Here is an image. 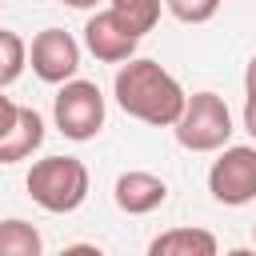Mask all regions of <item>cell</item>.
I'll return each instance as SVG.
<instances>
[{
    "instance_id": "obj_1",
    "label": "cell",
    "mask_w": 256,
    "mask_h": 256,
    "mask_svg": "<svg viewBox=\"0 0 256 256\" xmlns=\"http://www.w3.org/2000/svg\"><path fill=\"white\" fill-rule=\"evenodd\" d=\"M112 92H116V104L128 116H136V120H144L152 128H172L180 120V112H184V100H188L180 80L164 64H156L148 56L124 60L116 80H112Z\"/></svg>"
},
{
    "instance_id": "obj_2",
    "label": "cell",
    "mask_w": 256,
    "mask_h": 256,
    "mask_svg": "<svg viewBox=\"0 0 256 256\" xmlns=\"http://www.w3.org/2000/svg\"><path fill=\"white\" fill-rule=\"evenodd\" d=\"M28 196L44 212H76L88 200V168L76 156H44L28 168Z\"/></svg>"
},
{
    "instance_id": "obj_3",
    "label": "cell",
    "mask_w": 256,
    "mask_h": 256,
    "mask_svg": "<svg viewBox=\"0 0 256 256\" xmlns=\"http://www.w3.org/2000/svg\"><path fill=\"white\" fill-rule=\"evenodd\" d=\"M180 148L188 152H220L228 140H232V112L224 104V96L216 92H192L184 100V112L180 120L172 124Z\"/></svg>"
},
{
    "instance_id": "obj_4",
    "label": "cell",
    "mask_w": 256,
    "mask_h": 256,
    "mask_svg": "<svg viewBox=\"0 0 256 256\" xmlns=\"http://www.w3.org/2000/svg\"><path fill=\"white\" fill-rule=\"evenodd\" d=\"M208 192L224 208H244L256 200V148L252 144H224L208 168Z\"/></svg>"
},
{
    "instance_id": "obj_5",
    "label": "cell",
    "mask_w": 256,
    "mask_h": 256,
    "mask_svg": "<svg viewBox=\"0 0 256 256\" xmlns=\"http://www.w3.org/2000/svg\"><path fill=\"white\" fill-rule=\"evenodd\" d=\"M52 120L68 140H92L104 128V96L92 80H64L52 100Z\"/></svg>"
},
{
    "instance_id": "obj_6",
    "label": "cell",
    "mask_w": 256,
    "mask_h": 256,
    "mask_svg": "<svg viewBox=\"0 0 256 256\" xmlns=\"http://www.w3.org/2000/svg\"><path fill=\"white\" fill-rule=\"evenodd\" d=\"M28 64L44 84H64L80 72V44L64 28H44L28 48Z\"/></svg>"
},
{
    "instance_id": "obj_7",
    "label": "cell",
    "mask_w": 256,
    "mask_h": 256,
    "mask_svg": "<svg viewBox=\"0 0 256 256\" xmlns=\"http://www.w3.org/2000/svg\"><path fill=\"white\" fill-rule=\"evenodd\" d=\"M136 44H140V36H136L112 8L88 16V24H84V48H88L96 60H104V64H124V60H132V56H136Z\"/></svg>"
},
{
    "instance_id": "obj_8",
    "label": "cell",
    "mask_w": 256,
    "mask_h": 256,
    "mask_svg": "<svg viewBox=\"0 0 256 256\" xmlns=\"http://www.w3.org/2000/svg\"><path fill=\"white\" fill-rule=\"evenodd\" d=\"M112 200H116V208L128 212V216H148V212H156V208L168 200V184H164L156 172L132 168V172H120V176H116Z\"/></svg>"
},
{
    "instance_id": "obj_9",
    "label": "cell",
    "mask_w": 256,
    "mask_h": 256,
    "mask_svg": "<svg viewBox=\"0 0 256 256\" xmlns=\"http://www.w3.org/2000/svg\"><path fill=\"white\" fill-rule=\"evenodd\" d=\"M40 144H44V116H40L36 108H24V104H20V120L0 136V164L28 160Z\"/></svg>"
},
{
    "instance_id": "obj_10",
    "label": "cell",
    "mask_w": 256,
    "mask_h": 256,
    "mask_svg": "<svg viewBox=\"0 0 256 256\" xmlns=\"http://www.w3.org/2000/svg\"><path fill=\"white\" fill-rule=\"evenodd\" d=\"M216 236L204 228H168L148 244L152 256H216Z\"/></svg>"
},
{
    "instance_id": "obj_11",
    "label": "cell",
    "mask_w": 256,
    "mask_h": 256,
    "mask_svg": "<svg viewBox=\"0 0 256 256\" xmlns=\"http://www.w3.org/2000/svg\"><path fill=\"white\" fill-rule=\"evenodd\" d=\"M44 240L28 220H0V256H40Z\"/></svg>"
},
{
    "instance_id": "obj_12",
    "label": "cell",
    "mask_w": 256,
    "mask_h": 256,
    "mask_svg": "<svg viewBox=\"0 0 256 256\" xmlns=\"http://www.w3.org/2000/svg\"><path fill=\"white\" fill-rule=\"evenodd\" d=\"M136 36H144V32H152L156 28V20H160V8H164V0H112L108 4Z\"/></svg>"
},
{
    "instance_id": "obj_13",
    "label": "cell",
    "mask_w": 256,
    "mask_h": 256,
    "mask_svg": "<svg viewBox=\"0 0 256 256\" xmlns=\"http://www.w3.org/2000/svg\"><path fill=\"white\" fill-rule=\"evenodd\" d=\"M24 64H28V44H24L16 32L0 28V88L16 84L20 72H24Z\"/></svg>"
},
{
    "instance_id": "obj_14",
    "label": "cell",
    "mask_w": 256,
    "mask_h": 256,
    "mask_svg": "<svg viewBox=\"0 0 256 256\" xmlns=\"http://www.w3.org/2000/svg\"><path fill=\"white\" fill-rule=\"evenodd\" d=\"M164 8L180 24H208L220 12V0H164Z\"/></svg>"
},
{
    "instance_id": "obj_15",
    "label": "cell",
    "mask_w": 256,
    "mask_h": 256,
    "mask_svg": "<svg viewBox=\"0 0 256 256\" xmlns=\"http://www.w3.org/2000/svg\"><path fill=\"white\" fill-rule=\"evenodd\" d=\"M16 120H20V104H16L12 96H4V88H0V136H4Z\"/></svg>"
},
{
    "instance_id": "obj_16",
    "label": "cell",
    "mask_w": 256,
    "mask_h": 256,
    "mask_svg": "<svg viewBox=\"0 0 256 256\" xmlns=\"http://www.w3.org/2000/svg\"><path fill=\"white\" fill-rule=\"evenodd\" d=\"M244 128H248V136L256 140V92L244 96Z\"/></svg>"
},
{
    "instance_id": "obj_17",
    "label": "cell",
    "mask_w": 256,
    "mask_h": 256,
    "mask_svg": "<svg viewBox=\"0 0 256 256\" xmlns=\"http://www.w3.org/2000/svg\"><path fill=\"white\" fill-rule=\"evenodd\" d=\"M244 92H256V56H252L248 68H244Z\"/></svg>"
},
{
    "instance_id": "obj_18",
    "label": "cell",
    "mask_w": 256,
    "mask_h": 256,
    "mask_svg": "<svg viewBox=\"0 0 256 256\" xmlns=\"http://www.w3.org/2000/svg\"><path fill=\"white\" fill-rule=\"evenodd\" d=\"M60 4H68V8H96L100 0H60Z\"/></svg>"
},
{
    "instance_id": "obj_19",
    "label": "cell",
    "mask_w": 256,
    "mask_h": 256,
    "mask_svg": "<svg viewBox=\"0 0 256 256\" xmlns=\"http://www.w3.org/2000/svg\"><path fill=\"white\" fill-rule=\"evenodd\" d=\"M252 236H256V224H252Z\"/></svg>"
},
{
    "instance_id": "obj_20",
    "label": "cell",
    "mask_w": 256,
    "mask_h": 256,
    "mask_svg": "<svg viewBox=\"0 0 256 256\" xmlns=\"http://www.w3.org/2000/svg\"><path fill=\"white\" fill-rule=\"evenodd\" d=\"M0 4H4V0H0Z\"/></svg>"
}]
</instances>
